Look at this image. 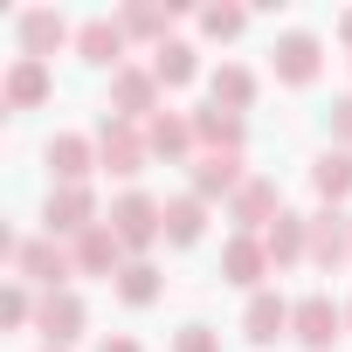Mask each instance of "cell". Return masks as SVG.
Returning a JSON list of instances; mask_svg holds the SVG:
<instances>
[{"label":"cell","instance_id":"4dcf8cb0","mask_svg":"<svg viewBox=\"0 0 352 352\" xmlns=\"http://www.w3.org/2000/svg\"><path fill=\"white\" fill-rule=\"evenodd\" d=\"M331 145H345V152H352V97H338V104H331Z\"/></svg>","mask_w":352,"mask_h":352},{"label":"cell","instance_id":"7a4b0ae2","mask_svg":"<svg viewBox=\"0 0 352 352\" xmlns=\"http://www.w3.org/2000/svg\"><path fill=\"white\" fill-rule=\"evenodd\" d=\"M145 159H152L145 124H124V118H104V124H97V166L111 173V180H138Z\"/></svg>","mask_w":352,"mask_h":352},{"label":"cell","instance_id":"2e32d148","mask_svg":"<svg viewBox=\"0 0 352 352\" xmlns=\"http://www.w3.org/2000/svg\"><path fill=\"white\" fill-rule=\"evenodd\" d=\"M263 249H270V270H290V263H311V214H276V228L263 235Z\"/></svg>","mask_w":352,"mask_h":352},{"label":"cell","instance_id":"6da1fadb","mask_svg":"<svg viewBox=\"0 0 352 352\" xmlns=\"http://www.w3.org/2000/svg\"><path fill=\"white\" fill-rule=\"evenodd\" d=\"M104 228L124 242V256H145V249L166 235V201H152V194H138V187H131V194H118V201H111Z\"/></svg>","mask_w":352,"mask_h":352},{"label":"cell","instance_id":"e575fe53","mask_svg":"<svg viewBox=\"0 0 352 352\" xmlns=\"http://www.w3.org/2000/svg\"><path fill=\"white\" fill-rule=\"evenodd\" d=\"M49 352H63V345H49Z\"/></svg>","mask_w":352,"mask_h":352},{"label":"cell","instance_id":"3957f363","mask_svg":"<svg viewBox=\"0 0 352 352\" xmlns=\"http://www.w3.org/2000/svg\"><path fill=\"white\" fill-rule=\"evenodd\" d=\"M270 69H276V83H283V90H311V83H318V69H324V42H318V35H304V28H290V35H276Z\"/></svg>","mask_w":352,"mask_h":352},{"label":"cell","instance_id":"30bf717a","mask_svg":"<svg viewBox=\"0 0 352 352\" xmlns=\"http://www.w3.org/2000/svg\"><path fill=\"white\" fill-rule=\"evenodd\" d=\"M276 214H283V194H276V180H263V173H256V180L228 201V221L242 228V235H270L276 228Z\"/></svg>","mask_w":352,"mask_h":352},{"label":"cell","instance_id":"603a6c76","mask_svg":"<svg viewBox=\"0 0 352 352\" xmlns=\"http://www.w3.org/2000/svg\"><path fill=\"white\" fill-rule=\"evenodd\" d=\"M173 14H180V0H166V8H159V0H138V8H124L118 21H124V35H131V42H159V49H166V42H173V35H166V28H173Z\"/></svg>","mask_w":352,"mask_h":352},{"label":"cell","instance_id":"4fadbf2b","mask_svg":"<svg viewBox=\"0 0 352 352\" xmlns=\"http://www.w3.org/2000/svg\"><path fill=\"white\" fill-rule=\"evenodd\" d=\"M124 42H131V35H124V21H111V14H97V21L76 28V56H83L90 69H111V76L124 69Z\"/></svg>","mask_w":352,"mask_h":352},{"label":"cell","instance_id":"ffe728a7","mask_svg":"<svg viewBox=\"0 0 352 352\" xmlns=\"http://www.w3.org/2000/svg\"><path fill=\"white\" fill-rule=\"evenodd\" d=\"M49 63H28V56H14V69H8V83H0V97H8V111H35V104H49Z\"/></svg>","mask_w":352,"mask_h":352},{"label":"cell","instance_id":"9a60e30c","mask_svg":"<svg viewBox=\"0 0 352 352\" xmlns=\"http://www.w3.org/2000/svg\"><path fill=\"white\" fill-rule=\"evenodd\" d=\"M290 318H297V304H283L276 290H256V297L242 304V338H249V345H276V338L290 331Z\"/></svg>","mask_w":352,"mask_h":352},{"label":"cell","instance_id":"ba28073f","mask_svg":"<svg viewBox=\"0 0 352 352\" xmlns=\"http://www.w3.org/2000/svg\"><path fill=\"white\" fill-rule=\"evenodd\" d=\"M187 173H194V194H201V201H235V194L256 180V173L242 166V152H201Z\"/></svg>","mask_w":352,"mask_h":352},{"label":"cell","instance_id":"836d02e7","mask_svg":"<svg viewBox=\"0 0 352 352\" xmlns=\"http://www.w3.org/2000/svg\"><path fill=\"white\" fill-rule=\"evenodd\" d=\"M345 331H352V304H345Z\"/></svg>","mask_w":352,"mask_h":352},{"label":"cell","instance_id":"ac0fdd59","mask_svg":"<svg viewBox=\"0 0 352 352\" xmlns=\"http://www.w3.org/2000/svg\"><path fill=\"white\" fill-rule=\"evenodd\" d=\"M221 276L228 283H242L249 297L263 290V276H270V249H263V235H235L228 249H221Z\"/></svg>","mask_w":352,"mask_h":352},{"label":"cell","instance_id":"83f0119b","mask_svg":"<svg viewBox=\"0 0 352 352\" xmlns=\"http://www.w3.org/2000/svg\"><path fill=\"white\" fill-rule=\"evenodd\" d=\"M249 28V14L242 8H201V35H214V42H235Z\"/></svg>","mask_w":352,"mask_h":352},{"label":"cell","instance_id":"7c38bea8","mask_svg":"<svg viewBox=\"0 0 352 352\" xmlns=\"http://www.w3.org/2000/svg\"><path fill=\"white\" fill-rule=\"evenodd\" d=\"M49 173H56V187H90V173H97V138L56 131V138H49Z\"/></svg>","mask_w":352,"mask_h":352},{"label":"cell","instance_id":"cb8c5ba5","mask_svg":"<svg viewBox=\"0 0 352 352\" xmlns=\"http://www.w3.org/2000/svg\"><path fill=\"white\" fill-rule=\"evenodd\" d=\"M201 235H208V201H201V194L166 201V242H173V249H194Z\"/></svg>","mask_w":352,"mask_h":352},{"label":"cell","instance_id":"52a82bcc","mask_svg":"<svg viewBox=\"0 0 352 352\" xmlns=\"http://www.w3.org/2000/svg\"><path fill=\"white\" fill-rule=\"evenodd\" d=\"M42 221H49V235H56V242H83L90 228H104V221H97V194H90V187H56V194H49V208H42Z\"/></svg>","mask_w":352,"mask_h":352},{"label":"cell","instance_id":"e0dca14e","mask_svg":"<svg viewBox=\"0 0 352 352\" xmlns=\"http://www.w3.org/2000/svg\"><path fill=\"white\" fill-rule=\"evenodd\" d=\"M69 256H76V276H111V283H118V270L131 263L124 242H118L111 228H90L83 242H69Z\"/></svg>","mask_w":352,"mask_h":352},{"label":"cell","instance_id":"d6a6232c","mask_svg":"<svg viewBox=\"0 0 352 352\" xmlns=\"http://www.w3.org/2000/svg\"><path fill=\"white\" fill-rule=\"evenodd\" d=\"M338 42H345V49H352V8H345V14H338Z\"/></svg>","mask_w":352,"mask_h":352},{"label":"cell","instance_id":"8fae6325","mask_svg":"<svg viewBox=\"0 0 352 352\" xmlns=\"http://www.w3.org/2000/svg\"><path fill=\"white\" fill-rule=\"evenodd\" d=\"M83 324H90V311H83V297H76V290H49V297H42V311H35V331H42L49 345H63V352L83 338Z\"/></svg>","mask_w":352,"mask_h":352},{"label":"cell","instance_id":"f1b7e54d","mask_svg":"<svg viewBox=\"0 0 352 352\" xmlns=\"http://www.w3.org/2000/svg\"><path fill=\"white\" fill-rule=\"evenodd\" d=\"M35 311H42V304H35V297H28V283L14 276V283H8V297H0V324H28Z\"/></svg>","mask_w":352,"mask_h":352},{"label":"cell","instance_id":"d6986e66","mask_svg":"<svg viewBox=\"0 0 352 352\" xmlns=\"http://www.w3.org/2000/svg\"><path fill=\"white\" fill-rule=\"evenodd\" d=\"M145 145H152V159H187L201 138H194V111H159L152 124H145Z\"/></svg>","mask_w":352,"mask_h":352},{"label":"cell","instance_id":"484cf974","mask_svg":"<svg viewBox=\"0 0 352 352\" xmlns=\"http://www.w3.org/2000/svg\"><path fill=\"white\" fill-rule=\"evenodd\" d=\"M152 76H159V90H180V83H194V76H201V56H194V42H166V49H152Z\"/></svg>","mask_w":352,"mask_h":352},{"label":"cell","instance_id":"9c48e42d","mask_svg":"<svg viewBox=\"0 0 352 352\" xmlns=\"http://www.w3.org/2000/svg\"><path fill=\"white\" fill-rule=\"evenodd\" d=\"M14 35H21V56H28V63H49L56 49H76V28H69L56 8H28V14L14 21Z\"/></svg>","mask_w":352,"mask_h":352},{"label":"cell","instance_id":"277c9868","mask_svg":"<svg viewBox=\"0 0 352 352\" xmlns=\"http://www.w3.org/2000/svg\"><path fill=\"white\" fill-rule=\"evenodd\" d=\"M290 338H297L304 352H331V345L345 338V304H331L324 290L297 297V318H290Z\"/></svg>","mask_w":352,"mask_h":352},{"label":"cell","instance_id":"8992f818","mask_svg":"<svg viewBox=\"0 0 352 352\" xmlns=\"http://www.w3.org/2000/svg\"><path fill=\"white\" fill-rule=\"evenodd\" d=\"M159 111H166V104H159V76L124 63V69L111 76V118H124V124H152Z\"/></svg>","mask_w":352,"mask_h":352},{"label":"cell","instance_id":"4316f807","mask_svg":"<svg viewBox=\"0 0 352 352\" xmlns=\"http://www.w3.org/2000/svg\"><path fill=\"white\" fill-rule=\"evenodd\" d=\"M159 290H166V276L145 263V256H131L124 270H118V297L131 304V311H145V304H159Z\"/></svg>","mask_w":352,"mask_h":352},{"label":"cell","instance_id":"44dd1931","mask_svg":"<svg viewBox=\"0 0 352 352\" xmlns=\"http://www.w3.org/2000/svg\"><path fill=\"white\" fill-rule=\"evenodd\" d=\"M194 138H201V152H242L249 124H242L235 111H221V104H201V111H194Z\"/></svg>","mask_w":352,"mask_h":352},{"label":"cell","instance_id":"7402d4cb","mask_svg":"<svg viewBox=\"0 0 352 352\" xmlns=\"http://www.w3.org/2000/svg\"><path fill=\"white\" fill-rule=\"evenodd\" d=\"M208 104H221V111H249L256 104V69H242V63H221L214 76H208Z\"/></svg>","mask_w":352,"mask_h":352},{"label":"cell","instance_id":"f546056e","mask_svg":"<svg viewBox=\"0 0 352 352\" xmlns=\"http://www.w3.org/2000/svg\"><path fill=\"white\" fill-rule=\"evenodd\" d=\"M173 352H221V331H208V324H180V331H173Z\"/></svg>","mask_w":352,"mask_h":352},{"label":"cell","instance_id":"5b68a950","mask_svg":"<svg viewBox=\"0 0 352 352\" xmlns=\"http://www.w3.org/2000/svg\"><path fill=\"white\" fill-rule=\"evenodd\" d=\"M14 276H21V283H42V297H49V290H63V283L76 276V256H69L56 235H35V242H21Z\"/></svg>","mask_w":352,"mask_h":352},{"label":"cell","instance_id":"5bb4252c","mask_svg":"<svg viewBox=\"0 0 352 352\" xmlns=\"http://www.w3.org/2000/svg\"><path fill=\"white\" fill-rule=\"evenodd\" d=\"M311 263L331 276L338 263H352V214H338V208H318L311 214Z\"/></svg>","mask_w":352,"mask_h":352},{"label":"cell","instance_id":"1f68e13d","mask_svg":"<svg viewBox=\"0 0 352 352\" xmlns=\"http://www.w3.org/2000/svg\"><path fill=\"white\" fill-rule=\"evenodd\" d=\"M97 352H138V338H124V331H118V338H104Z\"/></svg>","mask_w":352,"mask_h":352},{"label":"cell","instance_id":"d4e9b609","mask_svg":"<svg viewBox=\"0 0 352 352\" xmlns=\"http://www.w3.org/2000/svg\"><path fill=\"white\" fill-rule=\"evenodd\" d=\"M311 187L324 194V208H338V201L352 194V152H345V145L318 152V166H311Z\"/></svg>","mask_w":352,"mask_h":352}]
</instances>
